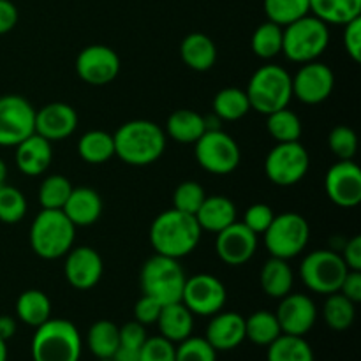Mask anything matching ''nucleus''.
Masks as SVG:
<instances>
[{
    "mask_svg": "<svg viewBox=\"0 0 361 361\" xmlns=\"http://www.w3.org/2000/svg\"><path fill=\"white\" fill-rule=\"evenodd\" d=\"M203 229L196 217L176 208L162 212L150 226V243L155 254L182 259L194 252L201 240Z\"/></svg>",
    "mask_w": 361,
    "mask_h": 361,
    "instance_id": "nucleus-1",
    "label": "nucleus"
},
{
    "mask_svg": "<svg viewBox=\"0 0 361 361\" xmlns=\"http://www.w3.org/2000/svg\"><path fill=\"white\" fill-rule=\"evenodd\" d=\"M113 140L120 161L129 166H148L162 157L168 136L152 120H130L113 134Z\"/></svg>",
    "mask_w": 361,
    "mask_h": 361,
    "instance_id": "nucleus-2",
    "label": "nucleus"
},
{
    "mask_svg": "<svg viewBox=\"0 0 361 361\" xmlns=\"http://www.w3.org/2000/svg\"><path fill=\"white\" fill-rule=\"evenodd\" d=\"M83 342L78 328L67 319H53L35 328L32 337V361H80Z\"/></svg>",
    "mask_w": 361,
    "mask_h": 361,
    "instance_id": "nucleus-3",
    "label": "nucleus"
},
{
    "mask_svg": "<svg viewBox=\"0 0 361 361\" xmlns=\"http://www.w3.org/2000/svg\"><path fill=\"white\" fill-rule=\"evenodd\" d=\"M76 226L62 210H44L35 215L28 240L35 256L42 259L63 257L74 245Z\"/></svg>",
    "mask_w": 361,
    "mask_h": 361,
    "instance_id": "nucleus-4",
    "label": "nucleus"
},
{
    "mask_svg": "<svg viewBox=\"0 0 361 361\" xmlns=\"http://www.w3.org/2000/svg\"><path fill=\"white\" fill-rule=\"evenodd\" d=\"M330 44V28L314 14L282 27V53L295 63L314 62Z\"/></svg>",
    "mask_w": 361,
    "mask_h": 361,
    "instance_id": "nucleus-5",
    "label": "nucleus"
},
{
    "mask_svg": "<svg viewBox=\"0 0 361 361\" xmlns=\"http://www.w3.org/2000/svg\"><path fill=\"white\" fill-rule=\"evenodd\" d=\"M245 94L250 109L261 115L288 108L293 99L291 74L277 63H267L250 76Z\"/></svg>",
    "mask_w": 361,
    "mask_h": 361,
    "instance_id": "nucleus-6",
    "label": "nucleus"
},
{
    "mask_svg": "<svg viewBox=\"0 0 361 361\" xmlns=\"http://www.w3.org/2000/svg\"><path fill=\"white\" fill-rule=\"evenodd\" d=\"M187 275L178 259L154 254L141 268L140 282L143 295L152 296L162 305L182 300Z\"/></svg>",
    "mask_w": 361,
    "mask_h": 361,
    "instance_id": "nucleus-7",
    "label": "nucleus"
},
{
    "mask_svg": "<svg viewBox=\"0 0 361 361\" xmlns=\"http://www.w3.org/2000/svg\"><path fill=\"white\" fill-rule=\"evenodd\" d=\"M264 247L271 257L279 259H293L300 256L309 245L310 226L303 215L295 212L275 215L271 224L263 233Z\"/></svg>",
    "mask_w": 361,
    "mask_h": 361,
    "instance_id": "nucleus-8",
    "label": "nucleus"
},
{
    "mask_svg": "<svg viewBox=\"0 0 361 361\" xmlns=\"http://www.w3.org/2000/svg\"><path fill=\"white\" fill-rule=\"evenodd\" d=\"M349 268L342 256L334 249L312 250L300 264V279L307 289L319 295H331L341 289Z\"/></svg>",
    "mask_w": 361,
    "mask_h": 361,
    "instance_id": "nucleus-9",
    "label": "nucleus"
},
{
    "mask_svg": "<svg viewBox=\"0 0 361 361\" xmlns=\"http://www.w3.org/2000/svg\"><path fill=\"white\" fill-rule=\"evenodd\" d=\"M194 155L201 169L212 175H229L242 161L235 137L222 129H210L194 143Z\"/></svg>",
    "mask_w": 361,
    "mask_h": 361,
    "instance_id": "nucleus-10",
    "label": "nucleus"
},
{
    "mask_svg": "<svg viewBox=\"0 0 361 361\" xmlns=\"http://www.w3.org/2000/svg\"><path fill=\"white\" fill-rule=\"evenodd\" d=\"M310 155L300 141L277 143L264 159V173L274 185L291 187L305 178Z\"/></svg>",
    "mask_w": 361,
    "mask_h": 361,
    "instance_id": "nucleus-11",
    "label": "nucleus"
},
{
    "mask_svg": "<svg viewBox=\"0 0 361 361\" xmlns=\"http://www.w3.org/2000/svg\"><path fill=\"white\" fill-rule=\"evenodd\" d=\"M35 133V108L18 94L0 97V147H16Z\"/></svg>",
    "mask_w": 361,
    "mask_h": 361,
    "instance_id": "nucleus-12",
    "label": "nucleus"
},
{
    "mask_svg": "<svg viewBox=\"0 0 361 361\" xmlns=\"http://www.w3.org/2000/svg\"><path fill=\"white\" fill-rule=\"evenodd\" d=\"M228 300V291L221 279L210 274H197L187 277L180 302L194 316L212 317L221 312Z\"/></svg>",
    "mask_w": 361,
    "mask_h": 361,
    "instance_id": "nucleus-13",
    "label": "nucleus"
},
{
    "mask_svg": "<svg viewBox=\"0 0 361 361\" xmlns=\"http://www.w3.org/2000/svg\"><path fill=\"white\" fill-rule=\"evenodd\" d=\"M293 97L303 104H321L335 88V74L326 63L314 60L302 63L295 76H291Z\"/></svg>",
    "mask_w": 361,
    "mask_h": 361,
    "instance_id": "nucleus-14",
    "label": "nucleus"
},
{
    "mask_svg": "<svg viewBox=\"0 0 361 361\" xmlns=\"http://www.w3.org/2000/svg\"><path fill=\"white\" fill-rule=\"evenodd\" d=\"M120 56L115 49L104 44L87 46L76 59V73L92 87H104L115 81L120 73Z\"/></svg>",
    "mask_w": 361,
    "mask_h": 361,
    "instance_id": "nucleus-15",
    "label": "nucleus"
},
{
    "mask_svg": "<svg viewBox=\"0 0 361 361\" xmlns=\"http://www.w3.org/2000/svg\"><path fill=\"white\" fill-rule=\"evenodd\" d=\"M328 200L341 208H355L361 201V169L355 161H338L324 176Z\"/></svg>",
    "mask_w": 361,
    "mask_h": 361,
    "instance_id": "nucleus-16",
    "label": "nucleus"
},
{
    "mask_svg": "<svg viewBox=\"0 0 361 361\" xmlns=\"http://www.w3.org/2000/svg\"><path fill=\"white\" fill-rule=\"evenodd\" d=\"M256 233L250 231L243 222H233L226 229L217 233L215 238V252L229 267H242L249 263L257 250Z\"/></svg>",
    "mask_w": 361,
    "mask_h": 361,
    "instance_id": "nucleus-17",
    "label": "nucleus"
},
{
    "mask_svg": "<svg viewBox=\"0 0 361 361\" xmlns=\"http://www.w3.org/2000/svg\"><path fill=\"white\" fill-rule=\"evenodd\" d=\"M275 316L282 334L305 337L317 321V307L310 296L303 293H289L281 298Z\"/></svg>",
    "mask_w": 361,
    "mask_h": 361,
    "instance_id": "nucleus-18",
    "label": "nucleus"
},
{
    "mask_svg": "<svg viewBox=\"0 0 361 361\" xmlns=\"http://www.w3.org/2000/svg\"><path fill=\"white\" fill-rule=\"evenodd\" d=\"M104 271L102 257L94 247L80 245L73 247L66 254V264H63V274L67 282L74 289L88 291L99 284Z\"/></svg>",
    "mask_w": 361,
    "mask_h": 361,
    "instance_id": "nucleus-19",
    "label": "nucleus"
},
{
    "mask_svg": "<svg viewBox=\"0 0 361 361\" xmlns=\"http://www.w3.org/2000/svg\"><path fill=\"white\" fill-rule=\"evenodd\" d=\"M78 127V113L66 102H49L35 109V134L49 143L67 140Z\"/></svg>",
    "mask_w": 361,
    "mask_h": 361,
    "instance_id": "nucleus-20",
    "label": "nucleus"
},
{
    "mask_svg": "<svg viewBox=\"0 0 361 361\" xmlns=\"http://www.w3.org/2000/svg\"><path fill=\"white\" fill-rule=\"evenodd\" d=\"M215 351H231L245 341V317L238 312H217L212 316L204 335Z\"/></svg>",
    "mask_w": 361,
    "mask_h": 361,
    "instance_id": "nucleus-21",
    "label": "nucleus"
},
{
    "mask_svg": "<svg viewBox=\"0 0 361 361\" xmlns=\"http://www.w3.org/2000/svg\"><path fill=\"white\" fill-rule=\"evenodd\" d=\"M14 148H16L14 162L23 175L39 176L51 166L53 147L39 134L34 133Z\"/></svg>",
    "mask_w": 361,
    "mask_h": 361,
    "instance_id": "nucleus-22",
    "label": "nucleus"
},
{
    "mask_svg": "<svg viewBox=\"0 0 361 361\" xmlns=\"http://www.w3.org/2000/svg\"><path fill=\"white\" fill-rule=\"evenodd\" d=\"M62 212L76 228H88L101 217L102 200L97 190L90 187H73Z\"/></svg>",
    "mask_w": 361,
    "mask_h": 361,
    "instance_id": "nucleus-23",
    "label": "nucleus"
},
{
    "mask_svg": "<svg viewBox=\"0 0 361 361\" xmlns=\"http://www.w3.org/2000/svg\"><path fill=\"white\" fill-rule=\"evenodd\" d=\"M155 324L159 326L161 337L168 338L173 344H178L192 335L194 314L182 302L168 303V305H162Z\"/></svg>",
    "mask_w": 361,
    "mask_h": 361,
    "instance_id": "nucleus-24",
    "label": "nucleus"
},
{
    "mask_svg": "<svg viewBox=\"0 0 361 361\" xmlns=\"http://www.w3.org/2000/svg\"><path fill=\"white\" fill-rule=\"evenodd\" d=\"M194 217L203 231L217 235L236 221V204L226 196H207Z\"/></svg>",
    "mask_w": 361,
    "mask_h": 361,
    "instance_id": "nucleus-25",
    "label": "nucleus"
},
{
    "mask_svg": "<svg viewBox=\"0 0 361 361\" xmlns=\"http://www.w3.org/2000/svg\"><path fill=\"white\" fill-rule=\"evenodd\" d=\"M180 55L189 69L207 73L217 62V46L207 34L192 32L183 37L180 44Z\"/></svg>",
    "mask_w": 361,
    "mask_h": 361,
    "instance_id": "nucleus-26",
    "label": "nucleus"
},
{
    "mask_svg": "<svg viewBox=\"0 0 361 361\" xmlns=\"http://www.w3.org/2000/svg\"><path fill=\"white\" fill-rule=\"evenodd\" d=\"M166 136L182 145H194L207 133V118L192 109H176L168 116Z\"/></svg>",
    "mask_w": 361,
    "mask_h": 361,
    "instance_id": "nucleus-27",
    "label": "nucleus"
},
{
    "mask_svg": "<svg viewBox=\"0 0 361 361\" xmlns=\"http://www.w3.org/2000/svg\"><path fill=\"white\" fill-rule=\"evenodd\" d=\"M259 282L263 291L270 298L281 300L289 295L295 284V274H293L291 264L286 259L271 257L263 264L259 274Z\"/></svg>",
    "mask_w": 361,
    "mask_h": 361,
    "instance_id": "nucleus-28",
    "label": "nucleus"
},
{
    "mask_svg": "<svg viewBox=\"0 0 361 361\" xmlns=\"http://www.w3.org/2000/svg\"><path fill=\"white\" fill-rule=\"evenodd\" d=\"M16 316L28 326H41L51 317V300L44 291L27 289L16 300Z\"/></svg>",
    "mask_w": 361,
    "mask_h": 361,
    "instance_id": "nucleus-29",
    "label": "nucleus"
},
{
    "mask_svg": "<svg viewBox=\"0 0 361 361\" xmlns=\"http://www.w3.org/2000/svg\"><path fill=\"white\" fill-rule=\"evenodd\" d=\"M310 14L326 25H345L361 16V0H309Z\"/></svg>",
    "mask_w": 361,
    "mask_h": 361,
    "instance_id": "nucleus-30",
    "label": "nucleus"
},
{
    "mask_svg": "<svg viewBox=\"0 0 361 361\" xmlns=\"http://www.w3.org/2000/svg\"><path fill=\"white\" fill-rule=\"evenodd\" d=\"M78 154L88 164H104L115 157L113 134L101 129L88 130L78 141Z\"/></svg>",
    "mask_w": 361,
    "mask_h": 361,
    "instance_id": "nucleus-31",
    "label": "nucleus"
},
{
    "mask_svg": "<svg viewBox=\"0 0 361 361\" xmlns=\"http://www.w3.org/2000/svg\"><path fill=\"white\" fill-rule=\"evenodd\" d=\"M87 345L97 360H109L120 348L118 326L113 321L101 319L88 328Z\"/></svg>",
    "mask_w": 361,
    "mask_h": 361,
    "instance_id": "nucleus-32",
    "label": "nucleus"
},
{
    "mask_svg": "<svg viewBox=\"0 0 361 361\" xmlns=\"http://www.w3.org/2000/svg\"><path fill=\"white\" fill-rule=\"evenodd\" d=\"M212 108H214V115L219 120H226V122H236L250 111L249 97H247L245 90L235 87L219 90L215 94L214 102H212Z\"/></svg>",
    "mask_w": 361,
    "mask_h": 361,
    "instance_id": "nucleus-33",
    "label": "nucleus"
},
{
    "mask_svg": "<svg viewBox=\"0 0 361 361\" xmlns=\"http://www.w3.org/2000/svg\"><path fill=\"white\" fill-rule=\"evenodd\" d=\"M282 330L275 312L270 310H257L245 317V338L252 344L268 348L277 337H281Z\"/></svg>",
    "mask_w": 361,
    "mask_h": 361,
    "instance_id": "nucleus-34",
    "label": "nucleus"
},
{
    "mask_svg": "<svg viewBox=\"0 0 361 361\" xmlns=\"http://www.w3.org/2000/svg\"><path fill=\"white\" fill-rule=\"evenodd\" d=\"M268 361H314V351L305 337L286 335L275 338L268 345Z\"/></svg>",
    "mask_w": 361,
    "mask_h": 361,
    "instance_id": "nucleus-35",
    "label": "nucleus"
},
{
    "mask_svg": "<svg viewBox=\"0 0 361 361\" xmlns=\"http://www.w3.org/2000/svg\"><path fill=\"white\" fill-rule=\"evenodd\" d=\"M356 317V303L345 298L342 293H331L328 295L326 302L323 305V319L328 328L335 331L349 330L355 323Z\"/></svg>",
    "mask_w": 361,
    "mask_h": 361,
    "instance_id": "nucleus-36",
    "label": "nucleus"
},
{
    "mask_svg": "<svg viewBox=\"0 0 361 361\" xmlns=\"http://www.w3.org/2000/svg\"><path fill=\"white\" fill-rule=\"evenodd\" d=\"M267 129L270 136L277 143H291V141H300L303 133L302 120L291 111L289 108H282L279 111L267 115Z\"/></svg>",
    "mask_w": 361,
    "mask_h": 361,
    "instance_id": "nucleus-37",
    "label": "nucleus"
},
{
    "mask_svg": "<svg viewBox=\"0 0 361 361\" xmlns=\"http://www.w3.org/2000/svg\"><path fill=\"white\" fill-rule=\"evenodd\" d=\"M250 46L257 59L271 60L282 53V27L267 20L254 30Z\"/></svg>",
    "mask_w": 361,
    "mask_h": 361,
    "instance_id": "nucleus-38",
    "label": "nucleus"
},
{
    "mask_svg": "<svg viewBox=\"0 0 361 361\" xmlns=\"http://www.w3.org/2000/svg\"><path fill=\"white\" fill-rule=\"evenodd\" d=\"M263 7L268 20L281 27L310 14L309 0H264Z\"/></svg>",
    "mask_w": 361,
    "mask_h": 361,
    "instance_id": "nucleus-39",
    "label": "nucleus"
},
{
    "mask_svg": "<svg viewBox=\"0 0 361 361\" xmlns=\"http://www.w3.org/2000/svg\"><path fill=\"white\" fill-rule=\"evenodd\" d=\"M69 178L63 175H49L42 180L39 187V203L44 210H62L67 197L71 196Z\"/></svg>",
    "mask_w": 361,
    "mask_h": 361,
    "instance_id": "nucleus-40",
    "label": "nucleus"
},
{
    "mask_svg": "<svg viewBox=\"0 0 361 361\" xmlns=\"http://www.w3.org/2000/svg\"><path fill=\"white\" fill-rule=\"evenodd\" d=\"M27 197L20 189L4 183L0 187V222L18 224L27 215Z\"/></svg>",
    "mask_w": 361,
    "mask_h": 361,
    "instance_id": "nucleus-41",
    "label": "nucleus"
},
{
    "mask_svg": "<svg viewBox=\"0 0 361 361\" xmlns=\"http://www.w3.org/2000/svg\"><path fill=\"white\" fill-rule=\"evenodd\" d=\"M204 197H207V192H204L203 187L197 182L187 180V182L180 183L175 192H173V208L185 212V214L196 215V212L203 204Z\"/></svg>",
    "mask_w": 361,
    "mask_h": 361,
    "instance_id": "nucleus-42",
    "label": "nucleus"
},
{
    "mask_svg": "<svg viewBox=\"0 0 361 361\" xmlns=\"http://www.w3.org/2000/svg\"><path fill=\"white\" fill-rule=\"evenodd\" d=\"M328 147L338 161H351L358 150V136L348 126H338L328 134Z\"/></svg>",
    "mask_w": 361,
    "mask_h": 361,
    "instance_id": "nucleus-43",
    "label": "nucleus"
},
{
    "mask_svg": "<svg viewBox=\"0 0 361 361\" xmlns=\"http://www.w3.org/2000/svg\"><path fill=\"white\" fill-rule=\"evenodd\" d=\"M175 361H217V351L204 337H192L178 342Z\"/></svg>",
    "mask_w": 361,
    "mask_h": 361,
    "instance_id": "nucleus-44",
    "label": "nucleus"
},
{
    "mask_svg": "<svg viewBox=\"0 0 361 361\" xmlns=\"http://www.w3.org/2000/svg\"><path fill=\"white\" fill-rule=\"evenodd\" d=\"M175 349L176 345L161 335L148 337L140 349V361H175Z\"/></svg>",
    "mask_w": 361,
    "mask_h": 361,
    "instance_id": "nucleus-45",
    "label": "nucleus"
},
{
    "mask_svg": "<svg viewBox=\"0 0 361 361\" xmlns=\"http://www.w3.org/2000/svg\"><path fill=\"white\" fill-rule=\"evenodd\" d=\"M275 214L271 210V207H268L267 203H254L243 214V224L250 229L252 233H256L257 236L263 235L268 229V226L274 221Z\"/></svg>",
    "mask_w": 361,
    "mask_h": 361,
    "instance_id": "nucleus-46",
    "label": "nucleus"
},
{
    "mask_svg": "<svg viewBox=\"0 0 361 361\" xmlns=\"http://www.w3.org/2000/svg\"><path fill=\"white\" fill-rule=\"evenodd\" d=\"M162 310V303L157 302L152 296L143 295L134 305V321L141 323L143 326H148V324H155L159 319V314Z\"/></svg>",
    "mask_w": 361,
    "mask_h": 361,
    "instance_id": "nucleus-47",
    "label": "nucleus"
},
{
    "mask_svg": "<svg viewBox=\"0 0 361 361\" xmlns=\"http://www.w3.org/2000/svg\"><path fill=\"white\" fill-rule=\"evenodd\" d=\"M118 334L120 345L130 349H141L148 338L147 328L141 323H137V321H129V323H126L122 328H118Z\"/></svg>",
    "mask_w": 361,
    "mask_h": 361,
    "instance_id": "nucleus-48",
    "label": "nucleus"
},
{
    "mask_svg": "<svg viewBox=\"0 0 361 361\" xmlns=\"http://www.w3.org/2000/svg\"><path fill=\"white\" fill-rule=\"evenodd\" d=\"M344 48L355 62H361V16L344 25Z\"/></svg>",
    "mask_w": 361,
    "mask_h": 361,
    "instance_id": "nucleus-49",
    "label": "nucleus"
},
{
    "mask_svg": "<svg viewBox=\"0 0 361 361\" xmlns=\"http://www.w3.org/2000/svg\"><path fill=\"white\" fill-rule=\"evenodd\" d=\"M342 259L348 264L349 270L361 271V236L356 235L344 243L341 252Z\"/></svg>",
    "mask_w": 361,
    "mask_h": 361,
    "instance_id": "nucleus-50",
    "label": "nucleus"
},
{
    "mask_svg": "<svg viewBox=\"0 0 361 361\" xmlns=\"http://www.w3.org/2000/svg\"><path fill=\"white\" fill-rule=\"evenodd\" d=\"M338 293L345 296V298L351 300L353 303H360L361 302V271L356 270H349L348 275L342 281L341 289Z\"/></svg>",
    "mask_w": 361,
    "mask_h": 361,
    "instance_id": "nucleus-51",
    "label": "nucleus"
},
{
    "mask_svg": "<svg viewBox=\"0 0 361 361\" xmlns=\"http://www.w3.org/2000/svg\"><path fill=\"white\" fill-rule=\"evenodd\" d=\"M18 23V9L11 0H0V35L13 30Z\"/></svg>",
    "mask_w": 361,
    "mask_h": 361,
    "instance_id": "nucleus-52",
    "label": "nucleus"
},
{
    "mask_svg": "<svg viewBox=\"0 0 361 361\" xmlns=\"http://www.w3.org/2000/svg\"><path fill=\"white\" fill-rule=\"evenodd\" d=\"M16 319L11 316H0V338L2 341H9L16 334Z\"/></svg>",
    "mask_w": 361,
    "mask_h": 361,
    "instance_id": "nucleus-53",
    "label": "nucleus"
},
{
    "mask_svg": "<svg viewBox=\"0 0 361 361\" xmlns=\"http://www.w3.org/2000/svg\"><path fill=\"white\" fill-rule=\"evenodd\" d=\"M113 360L115 361H140V349H130L120 345L116 349V353L113 355Z\"/></svg>",
    "mask_w": 361,
    "mask_h": 361,
    "instance_id": "nucleus-54",
    "label": "nucleus"
},
{
    "mask_svg": "<svg viewBox=\"0 0 361 361\" xmlns=\"http://www.w3.org/2000/svg\"><path fill=\"white\" fill-rule=\"evenodd\" d=\"M6 178H7V164L0 159V187L6 183Z\"/></svg>",
    "mask_w": 361,
    "mask_h": 361,
    "instance_id": "nucleus-55",
    "label": "nucleus"
},
{
    "mask_svg": "<svg viewBox=\"0 0 361 361\" xmlns=\"http://www.w3.org/2000/svg\"><path fill=\"white\" fill-rule=\"evenodd\" d=\"M0 361H7V342L0 338Z\"/></svg>",
    "mask_w": 361,
    "mask_h": 361,
    "instance_id": "nucleus-56",
    "label": "nucleus"
},
{
    "mask_svg": "<svg viewBox=\"0 0 361 361\" xmlns=\"http://www.w3.org/2000/svg\"><path fill=\"white\" fill-rule=\"evenodd\" d=\"M97 361H115L113 358H109V360H97Z\"/></svg>",
    "mask_w": 361,
    "mask_h": 361,
    "instance_id": "nucleus-57",
    "label": "nucleus"
}]
</instances>
